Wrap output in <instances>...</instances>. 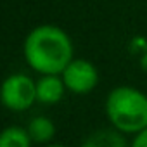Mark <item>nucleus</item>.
<instances>
[{
	"mask_svg": "<svg viewBox=\"0 0 147 147\" xmlns=\"http://www.w3.org/2000/svg\"><path fill=\"white\" fill-rule=\"evenodd\" d=\"M66 90L61 75H42L40 80H36V102L54 106L62 100Z\"/></svg>",
	"mask_w": 147,
	"mask_h": 147,
	"instance_id": "nucleus-5",
	"label": "nucleus"
},
{
	"mask_svg": "<svg viewBox=\"0 0 147 147\" xmlns=\"http://www.w3.org/2000/svg\"><path fill=\"white\" fill-rule=\"evenodd\" d=\"M62 80L71 94H90L99 83V71L94 62L87 59H73L62 71Z\"/></svg>",
	"mask_w": 147,
	"mask_h": 147,
	"instance_id": "nucleus-4",
	"label": "nucleus"
},
{
	"mask_svg": "<svg viewBox=\"0 0 147 147\" xmlns=\"http://www.w3.org/2000/svg\"><path fill=\"white\" fill-rule=\"evenodd\" d=\"M104 111L111 126L125 135L147 128V95L133 87H114L106 97Z\"/></svg>",
	"mask_w": 147,
	"mask_h": 147,
	"instance_id": "nucleus-2",
	"label": "nucleus"
},
{
	"mask_svg": "<svg viewBox=\"0 0 147 147\" xmlns=\"http://www.w3.org/2000/svg\"><path fill=\"white\" fill-rule=\"evenodd\" d=\"M31 140L35 144H42V145H47L54 140L55 137V125L50 118L47 116H35L30 119L28 126H26Z\"/></svg>",
	"mask_w": 147,
	"mask_h": 147,
	"instance_id": "nucleus-7",
	"label": "nucleus"
},
{
	"mask_svg": "<svg viewBox=\"0 0 147 147\" xmlns=\"http://www.w3.org/2000/svg\"><path fill=\"white\" fill-rule=\"evenodd\" d=\"M26 64L40 75H62L75 59V49L69 35L55 24L35 26L23 42Z\"/></svg>",
	"mask_w": 147,
	"mask_h": 147,
	"instance_id": "nucleus-1",
	"label": "nucleus"
},
{
	"mask_svg": "<svg viewBox=\"0 0 147 147\" xmlns=\"http://www.w3.org/2000/svg\"><path fill=\"white\" fill-rule=\"evenodd\" d=\"M130 147H147V128H144V130H140L138 133L133 135V140H131Z\"/></svg>",
	"mask_w": 147,
	"mask_h": 147,
	"instance_id": "nucleus-9",
	"label": "nucleus"
},
{
	"mask_svg": "<svg viewBox=\"0 0 147 147\" xmlns=\"http://www.w3.org/2000/svg\"><path fill=\"white\" fill-rule=\"evenodd\" d=\"M36 102V82L24 73L9 75L2 83V104L9 111H26Z\"/></svg>",
	"mask_w": 147,
	"mask_h": 147,
	"instance_id": "nucleus-3",
	"label": "nucleus"
},
{
	"mask_svg": "<svg viewBox=\"0 0 147 147\" xmlns=\"http://www.w3.org/2000/svg\"><path fill=\"white\" fill-rule=\"evenodd\" d=\"M123 135L116 128H99L83 140L82 147H128Z\"/></svg>",
	"mask_w": 147,
	"mask_h": 147,
	"instance_id": "nucleus-6",
	"label": "nucleus"
},
{
	"mask_svg": "<svg viewBox=\"0 0 147 147\" xmlns=\"http://www.w3.org/2000/svg\"><path fill=\"white\" fill-rule=\"evenodd\" d=\"M33 140L26 128L23 126H7L0 135V147H31Z\"/></svg>",
	"mask_w": 147,
	"mask_h": 147,
	"instance_id": "nucleus-8",
	"label": "nucleus"
},
{
	"mask_svg": "<svg viewBox=\"0 0 147 147\" xmlns=\"http://www.w3.org/2000/svg\"><path fill=\"white\" fill-rule=\"evenodd\" d=\"M43 147H66V145H62V144H47V145H43Z\"/></svg>",
	"mask_w": 147,
	"mask_h": 147,
	"instance_id": "nucleus-10",
	"label": "nucleus"
}]
</instances>
